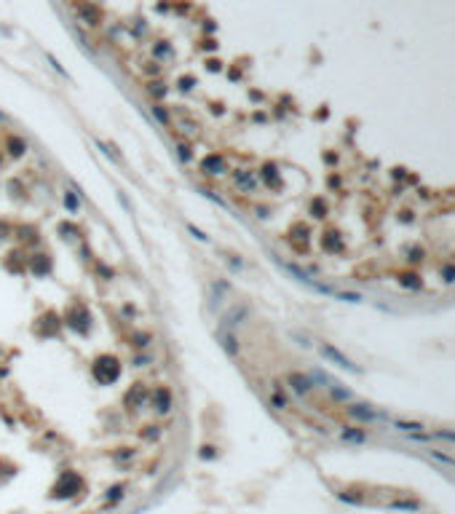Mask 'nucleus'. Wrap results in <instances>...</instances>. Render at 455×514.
<instances>
[{"label":"nucleus","mask_w":455,"mask_h":514,"mask_svg":"<svg viewBox=\"0 0 455 514\" xmlns=\"http://www.w3.org/2000/svg\"><path fill=\"white\" fill-rule=\"evenodd\" d=\"M319 354L324 356V359H329L332 364H337V367H343V370H351V372H356L359 367L356 364H353L348 356H343L340 351H337V348H332V346H327V343H324V346H319Z\"/></svg>","instance_id":"1"},{"label":"nucleus","mask_w":455,"mask_h":514,"mask_svg":"<svg viewBox=\"0 0 455 514\" xmlns=\"http://www.w3.org/2000/svg\"><path fill=\"white\" fill-rule=\"evenodd\" d=\"M201 169L206 171V174H222V171H225V161H222V155H206Z\"/></svg>","instance_id":"2"},{"label":"nucleus","mask_w":455,"mask_h":514,"mask_svg":"<svg viewBox=\"0 0 455 514\" xmlns=\"http://www.w3.org/2000/svg\"><path fill=\"white\" fill-rule=\"evenodd\" d=\"M289 383H292V388H295L297 394H308V391H311V386H313V380L305 378V375H300V372H292Z\"/></svg>","instance_id":"3"},{"label":"nucleus","mask_w":455,"mask_h":514,"mask_svg":"<svg viewBox=\"0 0 455 514\" xmlns=\"http://www.w3.org/2000/svg\"><path fill=\"white\" fill-rule=\"evenodd\" d=\"M220 340H222V348H225V351L230 354V356H236V351H238V346H236V338L233 335H230L225 327H222L220 330Z\"/></svg>","instance_id":"4"},{"label":"nucleus","mask_w":455,"mask_h":514,"mask_svg":"<svg viewBox=\"0 0 455 514\" xmlns=\"http://www.w3.org/2000/svg\"><path fill=\"white\" fill-rule=\"evenodd\" d=\"M394 426L399 428V431H404V434H412V437H415V439H423V434H418V431H420V428H423L420 423H410V420H396V423H394Z\"/></svg>","instance_id":"5"},{"label":"nucleus","mask_w":455,"mask_h":514,"mask_svg":"<svg viewBox=\"0 0 455 514\" xmlns=\"http://www.w3.org/2000/svg\"><path fill=\"white\" fill-rule=\"evenodd\" d=\"M353 418H359V420H377V412H372V410H367L364 404H353V407L348 410Z\"/></svg>","instance_id":"6"},{"label":"nucleus","mask_w":455,"mask_h":514,"mask_svg":"<svg viewBox=\"0 0 455 514\" xmlns=\"http://www.w3.org/2000/svg\"><path fill=\"white\" fill-rule=\"evenodd\" d=\"M156 396H158V410H161V412H166V410H169V394L164 391V388H161V391H156Z\"/></svg>","instance_id":"7"},{"label":"nucleus","mask_w":455,"mask_h":514,"mask_svg":"<svg viewBox=\"0 0 455 514\" xmlns=\"http://www.w3.org/2000/svg\"><path fill=\"white\" fill-rule=\"evenodd\" d=\"M391 509H410V511H415V509H418V501H394V503H391Z\"/></svg>","instance_id":"8"},{"label":"nucleus","mask_w":455,"mask_h":514,"mask_svg":"<svg viewBox=\"0 0 455 514\" xmlns=\"http://www.w3.org/2000/svg\"><path fill=\"white\" fill-rule=\"evenodd\" d=\"M188 230H190V233H193V236H196L198 241H209V236H206V233H204V230H198V228H196V225H190V222H188Z\"/></svg>","instance_id":"9"},{"label":"nucleus","mask_w":455,"mask_h":514,"mask_svg":"<svg viewBox=\"0 0 455 514\" xmlns=\"http://www.w3.org/2000/svg\"><path fill=\"white\" fill-rule=\"evenodd\" d=\"M343 439H351V442H361V439H364V434H361V431H343Z\"/></svg>","instance_id":"10"},{"label":"nucleus","mask_w":455,"mask_h":514,"mask_svg":"<svg viewBox=\"0 0 455 514\" xmlns=\"http://www.w3.org/2000/svg\"><path fill=\"white\" fill-rule=\"evenodd\" d=\"M65 204H67V206H70V209H73V212H78V198H75V196H73V193H67V196H65Z\"/></svg>","instance_id":"11"},{"label":"nucleus","mask_w":455,"mask_h":514,"mask_svg":"<svg viewBox=\"0 0 455 514\" xmlns=\"http://www.w3.org/2000/svg\"><path fill=\"white\" fill-rule=\"evenodd\" d=\"M46 59H49V62H51V67H54V70H57V73H59V75H67V73H65V70H62V65H59V62H57V59H54V57H51V54H49V57H46Z\"/></svg>","instance_id":"12"},{"label":"nucleus","mask_w":455,"mask_h":514,"mask_svg":"<svg viewBox=\"0 0 455 514\" xmlns=\"http://www.w3.org/2000/svg\"><path fill=\"white\" fill-rule=\"evenodd\" d=\"M436 437H439V439H450V442H455V434H452V431H439Z\"/></svg>","instance_id":"13"},{"label":"nucleus","mask_w":455,"mask_h":514,"mask_svg":"<svg viewBox=\"0 0 455 514\" xmlns=\"http://www.w3.org/2000/svg\"><path fill=\"white\" fill-rule=\"evenodd\" d=\"M180 158H182V161L190 158V153H188V147H185V145H180Z\"/></svg>","instance_id":"14"},{"label":"nucleus","mask_w":455,"mask_h":514,"mask_svg":"<svg viewBox=\"0 0 455 514\" xmlns=\"http://www.w3.org/2000/svg\"><path fill=\"white\" fill-rule=\"evenodd\" d=\"M193 86V78H182V89H190Z\"/></svg>","instance_id":"15"},{"label":"nucleus","mask_w":455,"mask_h":514,"mask_svg":"<svg viewBox=\"0 0 455 514\" xmlns=\"http://www.w3.org/2000/svg\"><path fill=\"white\" fill-rule=\"evenodd\" d=\"M214 453H212V447H204V453H201V458H212Z\"/></svg>","instance_id":"16"},{"label":"nucleus","mask_w":455,"mask_h":514,"mask_svg":"<svg viewBox=\"0 0 455 514\" xmlns=\"http://www.w3.org/2000/svg\"><path fill=\"white\" fill-rule=\"evenodd\" d=\"M0 33H6V30H3V27H0Z\"/></svg>","instance_id":"17"}]
</instances>
